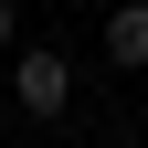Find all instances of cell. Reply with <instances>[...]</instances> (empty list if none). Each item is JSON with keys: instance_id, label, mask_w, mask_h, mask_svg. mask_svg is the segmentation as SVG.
Instances as JSON below:
<instances>
[{"instance_id": "3", "label": "cell", "mask_w": 148, "mask_h": 148, "mask_svg": "<svg viewBox=\"0 0 148 148\" xmlns=\"http://www.w3.org/2000/svg\"><path fill=\"white\" fill-rule=\"evenodd\" d=\"M11 42H21V21H11V0H0V53H11Z\"/></svg>"}, {"instance_id": "1", "label": "cell", "mask_w": 148, "mask_h": 148, "mask_svg": "<svg viewBox=\"0 0 148 148\" xmlns=\"http://www.w3.org/2000/svg\"><path fill=\"white\" fill-rule=\"evenodd\" d=\"M11 106L21 116H74V64L53 42H11Z\"/></svg>"}, {"instance_id": "2", "label": "cell", "mask_w": 148, "mask_h": 148, "mask_svg": "<svg viewBox=\"0 0 148 148\" xmlns=\"http://www.w3.org/2000/svg\"><path fill=\"white\" fill-rule=\"evenodd\" d=\"M106 64H127V74L148 64V0H116L106 11Z\"/></svg>"}]
</instances>
